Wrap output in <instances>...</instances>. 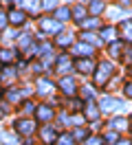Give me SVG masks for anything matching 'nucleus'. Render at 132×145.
<instances>
[{
	"mask_svg": "<svg viewBox=\"0 0 132 145\" xmlns=\"http://www.w3.org/2000/svg\"><path fill=\"white\" fill-rule=\"evenodd\" d=\"M55 71L60 72L62 77H66L68 75V71H73V59H70L68 53H62L55 57Z\"/></svg>",
	"mask_w": 132,
	"mask_h": 145,
	"instance_id": "9d476101",
	"label": "nucleus"
},
{
	"mask_svg": "<svg viewBox=\"0 0 132 145\" xmlns=\"http://www.w3.org/2000/svg\"><path fill=\"white\" fill-rule=\"evenodd\" d=\"M93 53H95V48H93V46H88V44H84V42H75V44H73V55H75L77 59L93 57Z\"/></svg>",
	"mask_w": 132,
	"mask_h": 145,
	"instance_id": "2eb2a0df",
	"label": "nucleus"
},
{
	"mask_svg": "<svg viewBox=\"0 0 132 145\" xmlns=\"http://www.w3.org/2000/svg\"><path fill=\"white\" fill-rule=\"evenodd\" d=\"M110 130L112 132H123V130H128V119H123V117H114L112 121H110Z\"/></svg>",
	"mask_w": 132,
	"mask_h": 145,
	"instance_id": "cd10ccee",
	"label": "nucleus"
},
{
	"mask_svg": "<svg viewBox=\"0 0 132 145\" xmlns=\"http://www.w3.org/2000/svg\"><path fill=\"white\" fill-rule=\"evenodd\" d=\"M81 31H88V33H93L95 29H99L101 27V22H99V18H93V16H88V18H84L81 22L77 24Z\"/></svg>",
	"mask_w": 132,
	"mask_h": 145,
	"instance_id": "a211bd4d",
	"label": "nucleus"
},
{
	"mask_svg": "<svg viewBox=\"0 0 132 145\" xmlns=\"http://www.w3.org/2000/svg\"><path fill=\"white\" fill-rule=\"evenodd\" d=\"M99 106H97L95 101H86L84 106H81V117L86 119V121H90V123H97L99 121Z\"/></svg>",
	"mask_w": 132,
	"mask_h": 145,
	"instance_id": "9b49d317",
	"label": "nucleus"
},
{
	"mask_svg": "<svg viewBox=\"0 0 132 145\" xmlns=\"http://www.w3.org/2000/svg\"><path fill=\"white\" fill-rule=\"evenodd\" d=\"M13 132H16V136H22V138H29V136L35 132V123L31 121L29 117H22V119H18L16 123H13Z\"/></svg>",
	"mask_w": 132,
	"mask_h": 145,
	"instance_id": "423d86ee",
	"label": "nucleus"
},
{
	"mask_svg": "<svg viewBox=\"0 0 132 145\" xmlns=\"http://www.w3.org/2000/svg\"><path fill=\"white\" fill-rule=\"evenodd\" d=\"M117 35H119V31H117V27H112V24L101 27V31H99V40H101V42H108V44L117 42Z\"/></svg>",
	"mask_w": 132,
	"mask_h": 145,
	"instance_id": "f3484780",
	"label": "nucleus"
},
{
	"mask_svg": "<svg viewBox=\"0 0 132 145\" xmlns=\"http://www.w3.org/2000/svg\"><path fill=\"white\" fill-rule=\"evenodd\" d=\"M114 145H132V141H128V138H119Z\"/></svg>",
	"mask_w": 132,
	"mask_h": 145,
	"instance_id": "ea45409f",
	"label": "nucleus"
},
{
	"mask_svg": "<svg viewBox=\"0 0 132 145\" xmlns=\"http://www.w3.org/2000/svg\"><path fill=\"white\" fill-rule=\"evenodd\" d=\"M16 79H18V71L13 68V66H5V68L0 71V84H2L5 88H9Z\"/></svg>",
	"mask_w": 132,
	"mask_h": 145,
	"instance_id": "4468645a",
	"label": "nucleus"
},
{
	"mask_svg": "<svg viewBox=\"0 0 132 145\" xmlns=\"http://www.w3.org/2000/svg\"><path fill=\"white\" fill-rule=\"evenodd\" d=\"M16 59V51L13 48H0V64L2 66H11Z\"/></svg>",
	"mask_w": 132,
	"mask_h": 145,
	"instance_id": "393cba45",
	"label": "nucleus"
},
{
	"mask_svg": "<svg viewBox=\"0 0 132 145\" xmlns=\"http://www.w3.org/2000/svg\"><path fill=\"white\" fill-rule=\"evenodd\" d=\"M88 136H90V134H88V130H86V127H77V130L73 132V138H75V141H81V143L86 141Z\"/></svg>",
	"mask_w": 132,
	"mask_h": 145,
	"instance_id": "7c9ffc66",
	"label": "nucleus"
},
{
	"mask_svg": "<svg viewBox=\"0 0 132 145\" xmlns=\"http://www.w3.org/2000/svg\"><path fill=\"white\" fill-rule=\"evenodd\" d=\"M79 40H81L84 44L93 46V48L101 44V40H99V35H97V33H88V31H81V33H79Z\"/></svg>",
	"mask_w": 132,
	"mask_h": 145,
	"instance_id": "5701e85b",
	"label": "nucleus"
},
{
	"mask_svg": "<svg viewBox=\"0 0 132 145\" xmlns=\"http://www.w3.org/2000/svg\"><path fill=\"white\" fill-rule=\"evenodd\" d=\"M57 90L64 95V97H68V99H73L75 95L79 92V86H77V79L75 77H70V75H66V77H62L60 82H57V86H55Z\"/></svg>",
	"mask_w": 132,
	"mask_h": 145,
	"instance_id": "f03ea898",
	"label": "nucleus"
},
{
	"mask_svg": "<svg viewBox=\"0 0 132 145\" xmlns=\"http://www.w3.org/2000/svg\"><path fill=\"white\" fill-rule=\"evenodd\" d=\"M121 108H123V101L117 99V97L106 95L99 99V112H112V110H121Z\"/></svg>",
	"mask_w": 132,
	"mask_h": 145,
	"instance_id": "6e6552de",
	"label": "nucleus"
},
{
	"mask_svg": "<svg viewBox=\"0 0 132 145\" xmlns=\"http://www.w3.org/2000/svg\"><path fill=\"white\" fill-rule=\"evenodd\" d=\"M73 42H75L73 33H60V35H55V46L57 48H68Z\"/></svg>",
	"mask_w": 132,
	"mask_h": 145,
	"instance_id": "412c9836",
	"label": "nucleus"
},
{
	"mask_svg": "<svg viewBox=\"0 0 132 145\" xmlns=\"http://www.w3.org/2000/svg\"><path fill=\"white\" fill-rule=\"evenodd\" d=\"M40 138H42L44 145H53L55 141H57V130L53 125H42V130H40Z\"/></svg>",
	"mask_w": 132,
	"mask_h": 145,
	"instance_id": "dca6fc26",
	"label": "nucleus"
},
{
	"mask_svg": "<svg viewBox=\"0 0 132 145\" xmlns=\"http://www.w3.org/2000/svg\"><path fill=\"white\" fill-rule=\"evenodd\" d=\"M2 119H5V114H2V112H0V121H2Z\"/></svg>",
	"mask_w": 132,
	"mask_h": 145,
	"instance_id": "c03bdc74",
	"label": "nucleus"
},
{
	"mask_svg": "<svg viewBox=\"0 0 132 145\" xmlns=\"http://www.w3.org/2000/svg\"><path fill=\"white\" fill-rule=\"evenodd\" d=\"M37 46H40V44H37V42L33 40V35H29V33L18 40V48H20V53L24 55L26 59L33 57V55H37Z\"/></svg>",
	"mask_w": 132,
	"mask_h": 145,
	"instance_id": "7ed1b4c3",
	"label": "nucleus"
},
{
	"mask_svg": "<svg viewBox=\"0 0 132 145\" xmlns=\"http://www.w3.org/2000/svg\"><path fill=\"white\" fill-rule=\"evenodd\" d=\"M117 141H119V134H117V132H112V130L104 136V143H108V145H114Z\"/></svg>",
	"mask_w": 132,
	"mask_h": 145,
	"instance_id": "f704fd0d",
	"label": "nucleus"
},
{
	"mask_svg": "<svg viewBox=\"0 0 132 145\" xmlns=\"http://www.w3.org/2000/svg\"><path fill=\"white\" fill-rule=\"evenodd\" d=\"M84 123H86V119L81 117V114H77V112H73V114H68V125H75V127H84Z\"/></svg>",
	"mask_w": 132,
	"mask_h": 145,
	"instance_id": "c756f323",
	"label": "nucleus"
},
{
	"mask_svg": "<svg viewBox=\"0 0 132 145\" xmlns=\"http://www.w3.org/2000/svg\"><path fill=\"white\" fill-rule=\"evenodd\" d=\"M84 18H88V9L84 5H73V7H70V20H75L79 24Z\"/></svg>",
	"mask_w": 132,
	"mask_h": 145,
	"instance_id": "aec40b11",
	"label": "nucleus"
},
{
	"mask_svg": "<svg viewBox=\"0 0 132 145\" xmlns=\"http://www.w3.org/2000/svg\"><path fill=\"white\" fill-rule=\"evenodd\" d=\"M86 9H88V13H90L93 18H99V16H101V13L108 9V7H106V2H101V0H93Z\"/></svg>",
	"mask_w": 132,
	"mask_h": 145,
	"instance_id": "4be33fe9",
	"label": "nucleus"
},
{
	"mask_svg": "<svg viewBox=\"0 0 132 145\" xmlns=\"http://www.w3.org/2000/svg\"><path fill=\"white\" fill-rule=\"evenodd\" d=\"M117 31L123 35V40H125V42H132V20H123Z\"/></svg>",
	"mask_w": 132,
	"mask_h": 145,
	"instance_id": "bb28decb",
	"label": "nucleus"
},
{
	"mask_svg": "<svg viewBox=\"0 0 132 145\" xmlns=\"http://www.w3.org/2000/svg\"><path fill=\"white\" fill-rule=\"evenodd\" d=\"M24 145H33V143H31V138H26V143Z\"/></svg>",
	"mask_w": 132,
	"mask_h": 145,
	"instance_id": "37998d69",
	"label": "nucleus"
},
{
	"mask_svg": "<svg viewBox=\"0 0 132 145\" xmlns=\"http://www.w3.org/2000/svg\"><path fill=\"white\" fill-rule=\"evenodd\" d=\"M44 71H46V66H44L42 62H35L33 64V72H35V75H42Z\"/></svg>",
	"mask_w": 132,
	"mask_h": 145,
	"instance_id": "4c0bfd02",
	"label": "nucleus"
},
{
	"mask_svg": "<svg viewBox=\"0 0 132 145\" xmlns=\"http://www.w3.org/2000/svg\"><path fill=\"white\" fill-rule=\"evenodd\" d=\"M0 143L2 145H18L16 132H7L5 127H0Z\"/></svg>",
	"mask_w": 132,
	"mask_h": 145,
	"instance_id": "a878e982",
	"label": "nucleus"
},
{
	"mask_svg": "<svg viewBox=\"0 0 132 145\" xmlns=\"http://www.w3.org/2000/svg\"><path fill=\"white\" fill-rule=\"evenodd\" d=\"M55 145H77V141L73 138V134H70V132H62V134H57Z\"/></svg>",
	"mask_w": 132,
	"mask_h": 145,
	"instance_id": "c85d7f7f",
	"label": "nucleus"
},
{
	"mask_svg": "<svg viewBox=\"0 0 132 145\" xmlns=\"http://www.w3.org/2000/svg\"><path fill=\"white\" fill-rule=\"evenodd\" d=\"M9 27V18H7V11H0V31Z\"/></svg>",
	"mask_w": 132,
	"mask_h": 145,
	"instance_id": "e433bc0d",
	"label": "nucleus"
},
{
	"mask_svg": "<svg viewBox=\"0 0 132 145\" xmlns=\"http://www.w3.org/2000/svg\"><path fill=\"white\" fill-rule=\"evenodd\" d=\"M84 145H104V138H101V136H88L86 141H84Z\"/></svg>",
	"mask_w": 132,
	"mask_h": 145,
	"instance_id": "c9c22d12",
	"label": "nucleus"
},
{
	"mask_svg": "<svg viewBox=\"0 0 132 145\" xmlns=\"http://www.w3.org/2000/svg\"><path fill=\"white\" fill-rule=\"evenodd\" d=\"M35 92H37L40 97H51L53 92H55V84H53L49 77H37V82H35Z\"/></svg>",
	"mask_w": 132,
	"mask_h": 145,
	"instance_id": "1a4fd4ad",
	"label": "nucleus"
},
{
	"mask_svg": "<svg viewBox=\"0 0 132 145\" xmlns=\"http://www.w3.org/2000/svg\"><path fill=\"white\" fill-rule=\"evenodd\" d=\"M112 75H114V64L112 62H108V59H104V62H99L97 64V68H95V86L97 88H106L108 84H110V79H112Z\"/></svg>",
	"mask_w": 132,
	"mask_h": 145,
	"instance_id": "f257e3e1",
	"label": "nucleus"
},
{
	"mask_svg": "<svg viewBox=\"0 0 132 145\" xmlns=\"http://www.w3.org/2000/svg\"><path fill=\"white\" fill-rule=\"evenodd\" d=\"M128 62L132 64V51H130V53H128Z\"/></svg>",
	"mask_w": 132,
	"mask_h": 145,
	"instance_id": "a19ab883",
	"label": "nucleus"
},
{
	"mask_svg": "<svg viewBox=\"0 0 132 145\" xmlns=\"http://www.w3.org/2000/svg\"><path fill=\"white\" fill-rule=\"evenodd\" d=\"M2 101L7 103V106H16V103H22V97H20V90L13 88V86H9L2 90Z\"/></svg>",
	"mask_w": 132,
	"mask_h": 145,
	"instance_id": "ddd939ff",
	"label": "nucleus"
},
{
	"mask_svg": "<svg viewBox=\"0 0 132 145\" xmlns=\"http://www.w3.org/2000/svg\"><path fill=\"white\" fill-rule=\"evenodd\" d=\"M130 75H132V66H130Z\"/></svg>",
	"mask_w": 132,
	"mask_h": 145,
	"instance_id": "a18cd8bd",
	"label": "nucleus"
},
{
	"mask_svg": "<svg viewBox=\"0 0 132 145\" xmlns=\"http://www.w3.org/2000/svg\"><path fill=\"white\" fill-rule=\"evenodd\" d=\"M97 68V64L93 57H86V59H75L73 62V71H77L79 75H93Z\"/></svg>",
	"mask_w": 132,
	"mask_h": 145,
	"instance_id": "0eeeda50",
	"label": "nucleus"
},
{
	"mask_svg": "<svg viewBox=\"0 0 132 145\" xmlns=\"http://www.w3.org/2000/svg\"><path fill=\"white\" fill-rule=\"evenodd\" d=\"M128 127H132V117H130V119H128Z\"/></svg>",
	"mask_w": 132,
	"mask_h": 145,
	"instance_id": "79ce46f5",
	"label": "nucleus"
},
{
	"mask_svg": "<svg viewBox=\"0 0 132 145\" xmlns=\"http://www.w3.org/2000/svg\"><path fill=\"white\" fill-rule=\"evenodd\" d=\"M123 53H125V51H123V42L117 40V42H112V44H108V55H110L112 59H121Z\"/></svg>",
	"mask_w": 132,
	"mask_h": 145,
	"instance_id": "b1692460",
	"label": "nucleus"
},
{
	"mask_svg": "<svg viewBox=\"0 0 132 145\" xmlns=\"http://www.w3.org/2000/svg\"><path fill=\"white\" fill-rule=\"evenodd\" d=\"M7 18H9V24H11V27H24L26 20H29V16H26L20 7H18V9L13 7V9L7 11Z\"/></svg>",
	"mask_w": 132,
	"mask_h": 145,
	"instance_id": "f8f14e48",
	"label": "nucleus"
},
{
	"mask_svg": "<svg viewBox=\"0 0 132 145\" xmlns=\"http://www.w3.org/2000/svg\"><path fill=\"white\" fill-rule=\"evenodd\" d=\"M79 92H81V97H84L86 101H90V99H93V95H95L93 86H81V88H79Z\"/></svg>",
	"mask_w": 132,
	"mask_h": 145,
	"instance_id": "2f4dec72",
	"label": "nucleus"
},
{
	"mask_svg": "<svg viewBox=\"0 0 132 145\" xmlns=\"http://www.w3.org/2000/svg\"><path fill=\"white\" fill-rule=\"evenodd\" d=\"M35 119H37V123H42V125H51V121L55 119V110H53L51 103H40V106H35Z\"/></svg>",
	"mask_w": 132,
	"mask_h": 145,
	"instance_id": "20e7f679",
	"label": "nucleus"
},
{
	"mask_svg": "<svg viewBox=\"0 0 132 145\" xmlns=\"http://www.w3.org/2000/svg\"><path fill=\"white\" fill-rule=\"evenodd\" d=\"M53 20H57L60 24L68 22V20H70V7H68V5H62V7H57V9L53 11Z\"/></svg>",
	"mask_w": 132,
	"mask_h": 145,
	"instance_id": "6ab92c4d",
	"label": "nucleus"
},
{
	"mask_svg": "<svg viewBox=\"0 0 132 145\" xmlns=\"http://www.w3.org/2000/svg\"><path fill=\"white\" fill-rule=\"evenodd\" d=\"M20 110H22L24 114H31V112H35V103L33 101H22V103H20Z\"/></svg>",
	"mask_w": 132,
	"mask_h": 145,
	"instance_id": "473e14b6",
	"label": "nucleus"
},
{
	"mask_svg": "<svg viewBox=\"0 0 132 145\" xmlns=\"http://www.w3.org/2000/svg\"><path fill=\"white\" fill-rule=\"evenodd\" d=\"M57 7H60V5H57L55 0H49V2H40V9H42V11H55Z\"/></svg>",
	"mask_w": 132,
	"mask_h": 145,
	"instance_id": "72a5a7b5",
	"label": "nucleus"
},
{
	"mask_svg": "<svg viewBox=\"0 0 132 145\" xmlns=\"http://www.w3.org/2000/svg\"><path fill=\"white\" fill-rule=\"evenodd\" d=\"M123 92H125V97H130V99H132V79H130V82H125V86H123Z\"/></svg>",
	"mask_w": 132,
	"mask_h": 145,
	"instance_id": "58836bf2",
	"label": "nucleus"
},
{
	"mask_svg": "<svg viewBox=\"0 0 132 145\" xmlns=\"http://www.w3.org/2000/svg\"><path fill=\"white\" fill-rule=\"evenodd\" d=\"M37 27H40V31H42L44 35H60L62 33V29H64V24H60L57 20H53V18H40L37 20Z\"/></svg>",
	"mask_w": 132,
	"mask_h": 145,
	"instance_id": "39448f33",
	"label": "nucleus"
}]
</instances>
